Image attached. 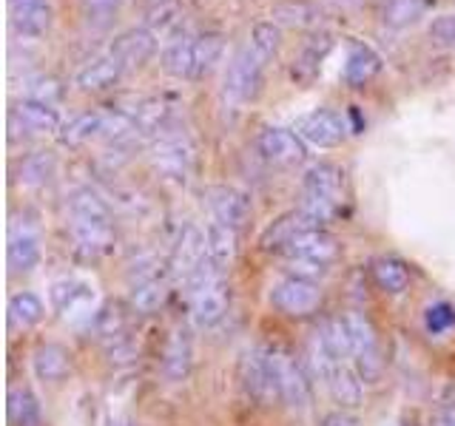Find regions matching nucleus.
<instances>
[{
  "label": "nucleus",
  "instance_id": "2f4dec72",
  "mask_svg": "<svg viewBox=\"0 0 455 426\" xmlns=\"http://www.w3.org/2000/svg\"><path fill=\"white\" fill-rule=\"evenodd\" d=\"M9 423L12 426H40V401L28 387H12L9 390Z\"/></svg>",
  "mask_w": 455,
  "mask_h": 426
},
{
  "label": "nucleus",
  "instance_id": "ea45409f",
  "mask_svg": "<svg viewBox=\"0 0 455 426\" xmlns=\"http://www.w3.org/2000/svg\"><path fill=\"white\" fill-rule=\"evenodd\" d=\"M20 174H23V182L26 185H43V182H49L52 174H54V156L43 154V151L26 156Z\"/></svg>",
  "mask_w": 455,
  "mask_h": 426
},
{
  "label": "nucleus",
  "instance_id": "1a4fd4ad",
  "mask_svg": "<svg viewBox=\"0 0 455 426\" xmlns=\"http://www.w3.org/2000/svg\"><path fill=\"white\" fill-rule=\"evenodd\" d=\"M293 131L302 137L307 146L336 148L347 139L350 122H347L345 114L336 111V108H313L293 122Z\"/></svg>",
  "mask_w": 455,
  "mask_h": 426
},
{
  "label": "nucleus",
  "instance_id": "412c9836",
  "mask_svg": "<svg viewBox=\"0 0 455 426\" xmlns=\"http://www.w3.org/2000/svg\"><path fill=\"white\" fill-rule=\"evenodd\" d=\"M92 288L85 281H77V279H60L52 284L49 290V302L52 307L60 312V316H75V312H83V316L94 319L92 310Z\"/></svg>",
  "mask_w": 455,
  "mask_h": 426
},
{
  "label": "nucleus",
  "instance_id": "f704fd0d",
  "mask_svg": "<svg viewBox=\"0 0 455 426\" xmlns=\"http://www.w3.org/2000/svg\"><path fill=\"white\" fill-rule=\"evenodd\" d=\"M148 32H154L156 40H168V43H174L180 35V28H182V12L177 4H160L151 14H148V23H146Z\"/></svg>",
  "mask_w": 455,
  "mask_h": 426
},
{
  "label": "nucleus",
  "instance_id": "393cba45",
  "mask_svg": "<svg viewBox=\"0 0 455 426\" xmlns=\"http://www.w3.org/2000/svg\"><path fill=\"white\" fill-rule=\"evenodd\" d=\"M191 359H194V350H191L188 330H174L168 335L165 350H163V375L174 383L182 381L191 373Z\"/></svg>",
  "mask_w": 455,
  "mask_h": 426
},
{
  "label": "nucleus",
  "instance_id": "79ce46f5",
  "mask_svg": "<svg viewBox=\"0 0 455 426\" xmlns=\"http://www.w3.org/2000/svg\"><path fill=\"white\" fill-rule=\"evenodd\" d=\"M92 324H94L97 335H103L108 341L123 335V330H125V319H123L120 310H100V312H94Z\"/></svg>",
  "mask_w": 455,
  "mask_h": 426
},
{
  "label": "nucleus",
  "instance_id": "7ed1b4c3",
  "mask_svg": "<svg viewBox=\"0 0 455 426\" xmlns=\"http://www.w3.org/2000/svg\"><path fill=\"white\" fill-rule=\"evenodd\" d=\"M345 199V174L331 162H316L302 177V208L319 227L331 222Z\"/></svg>",
  "mask_w": 455,
  "mask_h": 426
},
{
  "label": "nucleus",
  "instance_id": "473e14b6",
  "mask_svg": "<svg viewBox=\"0 0 455 426\" xmlns=\"http://www.w3.org/2000/svg\"><path fill=\"white\" fill-rule=\"evenodd\" d=\"M373 279L384 293H402L410 284V267L402 259L381 256V259L373 262Z\"/></svg>",
  "mask_w": 455,
  "mask_h": 426
},
{
  "label": "nucleus",
  "instance_id": "4468645a",
  "mask_svg": "<svg viewBox=\"0 0 455 426\" xmlns=\"http://www.w3.org/2000/svg\"><path fill=\"white\" fill-rule=\"evenodd\" d=\"M9 128H12V137H18V134L37 137V134H60L63 125L52 106L23 97L20 103H14L9 114Z\"/></svg>",
  "mask_w": 455,
  "mask_h": 426
},
{
  "label": "nucleus",
  "instance_id": "72a5a7b5",
  "mask_svg": "<svg viewBox=\"0 0 455 426\" xmlns=\"http://www.w3.org/2000/svg\"><path fill=\"white\" fill-rule=\"evenodd\" d=\"M168 298V281L165 279H148L142 284H134L132 290V310L134 312H142V316H151V312H156Z\"/></svg>",
  "mask_w": 455,
  "mask_h": 426
},
{
  "label": "nucleus",
  "instance_id": "a211bd4d",
  "mask_svg": "<svg viewBox=\"0 0 455 426\" xmlns=\"http://www.w3.org/2000/svg\"><path fill=\"white\" fill-rule=\"evenodd\" d=\"M381 57L367 46L362 40H350L347 43V60L341 68V80H345L350 89H364V85L373 83L381 75Z\"/></svg>",
  "mask_w": 455,
  "mask_h": 426
},
{
  "label": "nucleus",
  "instance_id": "2eb2a0df",
  "mask_svg": "<svg viewBox=\"0 0 455 426\" xmlns=\"http://www.w3.org/2000/svg\"><path fill=\"white\" fill-rule=\"evenodd\" d=\"M9 20L18 37L40 40L52 28L54 6L52 0H9Z\"/></svg>",
  "mask_w": 455,
  "mask_h": 426
},
{
  "label": "nucleus",
  "instance_id": "9d476101",
  "mask_svg": "<svg viewBox=\"0 0 455 426\" xmlns=\"http://www.w3.org/2000/svg\"><path fill=\"white\" fill-rule=\"evenodd\" d=\"M270 304L291 319H307L322 307V290L316 281L284 276L270 288Z\"/></svg>",
  "mask_w": 455,
  "mask_h": 426
},
{
  "label": "nucleus",
  "instance_id": "f3484780",
  "mask_svg": "<svg viewBox=\"0 0 455 426\" xmlns=\"http://www.w3.org/2000/svg\"><path fill=\"white\" fill-rule=\"evenodd\" d=\"M125 71H128V68L123 66L120 57H117V54H111V51H106V54H100L97 60L85 63V66L77 71L75 83H77V89L85 91V94H100V91L114 89V85H117V83L123 80Z\"/></svg>",
  "mask_w": 455,
  "mask_h": 426
},
{
  "label": "nucleus",
  "instance_id": "c03bdc74",
  "mask_svg": "<svg viewBox=\"0 0 455 426\" xmlns=\"http://www.w3.org/2000/svg\"><path fill=\"white\" fill-rule=\"evenodd\" d=\"M430 37L438 46H455V14H441L430 26Z\"/></svg>",
  "mask_w": 455,
  "mask_h": 426
},
{
  "label": "nucleus",
  "instance_id": "c9c22d12",
  "mask_svg": "<svg viewBox=\"0 0 455 426\" xmlns=\"http://www.w3.org/2000/svg\"><path fill=\"white\" fill-rule=\"evenodd\" d=\"M424 12V0H384L381 6V20L393 28H404L416 23Z\"/></svg>",
  "mask_w": 455,
  "mask_h": 426
},
{
  "label": "nucleus",
  "instance_id": "aec40b11",
  "mask_svg": "<svg viewBox=\"0 0 455 426\" xmlns=\"http://www.w3.org/2000/svg\"><path fill=\"white\" fill-rule=\"evenodd\" d=\"M284 256H296V259H313V262H324L331 264L339 259V241L333 233H327L324 227H310V231L299 233Z\"/></svg>",
  "mask_w": 455,
  "mask_h": 426
},
{
  "label": "nucleus",
  "instance_id": "9b49d317",
  "mask_svg": "<svg viewBox=\"0 0 455 426\" xmlns=\"http://www.w3.org/2000/svg\"><path fill=\"white\" fill-rule=\"evenodd\" d=\"M165 131L156 137L151 148V165L168 179H185L194 168V142L185 134H165Z\"/></svg>",
  "mask_w": 455,
  "mask_h": 426
},
{
  "label": "nucleus",
  "instance_id": "4be33fe9",
  "mask_svg": "<svg viewBox=\"0 0 455 426\" xmlns=\"http://www.w3.org/2000/svg\"><path fill=\"white\" fill-rule=\"evenodd\" d=\"M156 43L160 40L154 37V32H148L146 26H140V28H128V32H123L111 43L108 51L117 54L125 68H134V66H142L151 60L156 51Z\"/></svg>",
  "mask_w": 455,
  "mask_h": 426
},
{
  "label": "nucleus",
  "instance_id": "39448f33",
  "mask_svg": "<svg viewBox=\"0 0 455 426\" xmlns=\"http://www.w3.org/2000/svg\"><path fill=\"white\" fill-rule=\"evenodd\" d=\"M341 324H345V333H347L355 373L370 383L379 381L384 361H381V344H379V333L373 321L359 310H347V312H341Z\"/></svg>",
  "mask_w": 455,
  "mask_h": 426
},
{
  "label": "nucleus",
  "instance_id": "7c9ffc66",
  "mask_svg": "<svg viewBox=\"0 0 455 426\" xmlns=\"http://www.w3.org/2000/svg\"><path fill=\"white\" fill-rule=\"evenodd\" d=\"M46 316V307H43L40 296L37 293H14L9 298V327L12 330H32L37 327Z\"/></svg>",
  "mask_w": 455,
  "mask_h": 426
},
{
  "label": "nucleus",
  "instance_id": "f8f14e48",
  "mask_svg": "<svg viewBox=\"0 0 455 426\" xmlns=\"http://www.w3.org/2000/svg\"><path fill=\"white\" fill-rule=\"evenodd\" d=\"M205 262H208L205 231H199L196 225H185L180 239H177V245H174V250H171V259H168V273H171V279L188 284L191 276Z\"/></svg>",
  "mask_w": 455,
  "mask_h": 426
},
{
  "label": "nucleus",
  "instance_id": "dca6fc26",
  "mask_svg": "<svg viewBox=\"0 0 455 426\" xmlns=\"http://www.w3.org/2000/svg\"><path fill=\"white\" fill-rule=\"evenodd\" d=\"M208 208L213 213V222L231 225L236 231L251 219L248 193L231 188V185H213V188H208Z\"/></svg>",
  "mask_w": 455,
  "mask_h": 426
},
{
  "label": "nucleus",
  "instance_id": "a18cd8bd",
  "mask_svg": "<svg viewBox=\"0 0 455 426\" xmlns=\"http://www.w3.org/2000/svg\"><path fill=\"white\" fill-rule=\"evenodd\" d=\"M319 426H364V423L355 418V415H350V412L336 409V412H327Z\"/></svg>",
  "mask_w": 455,
  "mask_h": 426
},
{
  "label": "nucleus",
  "instance_id": "ddd939ff",
  "mask_svg": "<svg viewBox=\"0 0 455 426\" xmlns=\"http://www.w3.org/2000/svg\"><path fill=\"white\" fill-rule=\"evenodd\" d=\"M239 375H242V387H245V392L253 398L256 404L279 401L276 378H274V369H270V359H267L265 347H253L242 355Z\"/></svg>",
  "mask_w": 455,
  "mask_h": 426
},
{
  "label": "nucleus",
  "instance_id": "5701e85b",
  "mask_svg": "<svg viewBox=\"0 0 455 426\" xmlns=\"http://www.w3.org/2000/svg\"><path fill=\"white\" fill-rule=\"evenodd\" d=\"M310 227H319V225L313 222L302 208L291 210V213H284V217H279L274 225H267V231L262 233V248L265 250H274V253H284L291 241L299 233L310 231Z\"/></svg>",
  "mask_w": 455,
  "mask_h": 426
},
{
  "label": "nucleus",
  "instance_id": "49530a36",
  "mask_svg": "<svg viewBox=\"0 0 455 426\" xmlns=\"http://www.w3.org/2000/svg\"><path fill=\"white\" fill-rule=\"evenodd\" d=\"M430 426H455V404L441 406L435 415H433Z\"/></svg>",
  "mask_w": 455,
  "mask_h": 426
},
{
  "label": "nucleus",
  "instance_id": "4c0bfd02",
  "mask_svg": "<svg viewBox=\"0 0 455 426\" xmlns=\"http://www.w3.org/2000/svg\"><path fill=\"white\" fill-rule=\"evenodd\" d=\"M248 43L251 46L259 51L265 60L270 63L276 57V51H279V43H282V32H279V26L274 23V20H267V23H256L253 26V32H251V37H248Z\"/></svg>",
  "mask_w": 455,
  "mask_h": 426
},
{
  "label": "nucleus",
  "instance_id": "bb28decb",
  "mask_svg": "<svg viewBox=\"0 0 455 426\" xmlns=\"http://www.w3.org/2000/svg\"><path fill=\"white\" fill-rule=\"evenodd\" d=\"M205 241H208V259L211 264H217L220 270H228L234 264L239 253V231L231 225L211 222L205 227Z\"/></svg>",
  "mask_w": 455,
  "mask_h": 426
},
{
  "label": "nucleus",
  "instance_id": "a878e982",
  "mask_svg": "<svg viewBox=\"0 0 455 426\" xmlns=\"http://www.w3.org/2000/svg\"><path fill=\"white\" fill-rule=\"evenodd\" d=\"M71 222H114L108 202L92 188H75L66 199Z\"/></svg>",
  "mask_w": 455,
  "mask_h": 426
},
{
  "label": "nucleus",
  "instance_id": "a19ab883",
  "mask_svg": "<svg viewBox=\"0 0 455 426\" xmlns=\"http://www.w3.org/2000/svg\"><path fill=\"white\" fill-rule=\"evenodd\" d=\"M288 276L305 279V281H322L327 273H331V264L324 262H313V259H296V256H288Z\"/></svg>",
  "mask_w": 455,
  "mask_h": 426
},
{
  "label": "nucleus",
  "instance_id": "cd10ccee",
  "mask_svg": "<svg viewBox=\"0 0 455 426\" xmlns=\"http://www.w3.org/2000/svg\"><path fill=\"white\" fill-rule=\"evenodd\" d=\"M324 383H327V390H331L336 404L347 406V409H355V406L362 404V395H364V390H362V375L355 373L350 364H339L333 373H331V378H327Z\"/></svg>",
  "mask_w": 455,
  "mask_h": 426
},
{
  "label": "nucleus",
  "instance_id": "6e6552de",
  "mask_svg": "<svg viewBox=\"0 0 455 426\" xmlns=\"http://www.w3.org/2000/svg\"><path fill=\"white\" fill-rule=\"evenodd\" d=\"M253 148L265 162L279 168H293L307 160V142L293 128H282V125H265L256 134Z\"/></svg>",
  "mask_w": 455,
  "mask_h": 426
},
{
  "label": "nucleus",
  "instance_id": "c85d7f7f",
  "mask_svg": "<svg viewBox=\"0 0 455 426\" xmlns=\"http://www.w3.org/2000/svg\"><path fill=\"white\" fill-rule=\"evenodd\" d=\"M132 114V120L137 125V131L142 134H156L160 137L165 128H168V120H171V106L160 97H146L140 99V103L128 111Z\"/></svg>",
  "mask_w": 455,
  "mask_h": 426
},
{
  "label": "nucleus",
  "instance_id": "20e7f679",
  "mask_svg": "<svg viewBox=\"0 0 455 426\" xmlns=\"http://www.w3.org/2000/svg\"><path fill=\"white\" fill-rule=\"evenodd\" d=\"M265 66L267 60L256 51L251 43H245L236 54L231 57V63L225 68V97L234 106H248L256 97L262 94L265 85Z\"/></svg>",
  "mask_w": 455,
  "mask_h": 426
},
{
  "label": "nucleus",
  "instance_id": "f03ea898",
  "mask_svg": "<svg viewBox=\"0 0 455 426\" xmlns=\"http://www.w3.org/2000/svg\"><path fill=\"white\" fill-rule=\"evenodd\" d=\"M185 288L191 290V324L196 330H213L228 316V307H231V290H228L225 270L211 264L208 259Z\"/></svg>",
  "mask_w": 455,
  "mask_h": 426
},
{
  "label": "nucleus",
  "instance_id": "58836bf2",
  "mask_svg": "<svg viewBox=\"0 0 455 426\" xmlns=\"http://www.w3.org/2000/svg\"><path fill=\"white\" fill-rule=\"evenodd\" d=\"M26 97L28 99H37V103H46V106H57L63 99V85L57 77H46L40 75L35 80H28V89H26Z\"/></svg>",
  "mask_w": 455,
  "mask_h": 426
},
{
  "label": "nucleus",
  "instance_id": "b1692460",
  "mask_svg": "<svg viewBox=\"0 0 455 426\" xmlns=\"http://www.w3.org/2000/svg\"><path fill=\"white\" fill-rule=\"evenodd\" d=\"M32 367H35V375L40 381H49V383H60L71 375V352L63 344H40L32 352Z\"/></svg>",
  "mask_w": 455,
  "mask_h": 426
},
{
  "label": "nucleus",
  "instance_id": "e433bc0d",
  "mask_svg": "<svg viewBox=\"0 0 455 426\" xmlns=\"http://www.w3.org/2000/svg\"><path fill=\"white\" fill-rule=\"evenodd\" d=\"M123 0H80V14L83 20L94 28H106L114 23V18L120 14Z\"/></svg>",
  "mask_w": 455,
  "mask_h": 426
},
{
  "label": "nucleus",
  "instance_id": "423d86ee",
  "mask_svg": "<svg viewBox=\"0 0 455 426\" xmlns=\"http://www.w3.org/2000/svg\"><path fill=\"white\" fill-rule=\"evenodd\" d=\"M267 359H270V369H274L276 378V390H279V401L288 404L293 409H305L313 398L310 390V378L305 373V367L296 361V355L288 352L284 347H265Z\"/></svg>",
  "mask_w": 455,
  "mask_h": 426
},
{
  "label": "nucleus",
  "instance_id": "6ab92c4d",
  "mask_svg": "<svg viewBox=\"0 0 455 426\" xmlns=\"http://www.w3.org/2000/svg\"><path fill=\"white\" fill-rule=\"evenodd\" d=\"M71 236H75L77 253L85 259H103L117 241L114 222H71Z\"/></svg>",
  "mask_w": 455,
  "mask_h": 426
},
{
  "label": "nucleus",
  "instance_id": "f257e3e1",
  "mask_svg": "<svg viewBox=\"0 0 455 426\" xmlns=\"http://www.w3.org/2000/svg\"><path fill=\"white\" fill-rule=\"evenodd\" d=\"M225 54V40L217 32L182 35L163 51V68L177 80H205Z\"/></svg>",
  "mask_w": 455,
  "mask_h": 426
},
{
  "label": "nucleus",
  "instance_id": "0eeeda50",
  "mask_svg": "<svg viewBox=\"0 0 455 426\" xmlns=\"http://www.w3.org/2000/svg\"><path fill=\"white\" fill-rule=\"evenodd\" d=\"M6 259L12 273H32L43 259V236L37 222L28 213H14L9 225Z\"/></svg>",
  "mask_w": 455,
  "mask_h": 426
},
{
  "label": "nucleus",
  "instance_id": "c756f323",
  "mask_svg": "<svg viewBox=\"0 0 455 426\" xmlns=\"http://www.w3.org/2000/svg\"><path fill=\"white\" fill-rule=\"evenodd\" d=\"M270 20L293 28H313L322 23V9L310 0H284L270 9Z\"/></svg>",
  "mask_w": 455,
  "mask_h": 426
},
{
  "label": "nucleus",
  "instance_id": "37998d69",
  "mask_svg": "<svg viewBox=\"0 0 455 426\" xmlns=\"http://www.w3.org/2000/svg\"><path fill=\"white\" fill-rule=\"evenodd\" d=\"M455 324V310L447 302H438L433 307H427V330L430 333H444Z\"/></svg>",
  "mask_w": 455,
  "mask_h": 426
}]
</instances>
